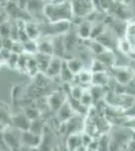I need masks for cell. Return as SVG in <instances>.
Listing matches in <instances>:
<instances>
[{"mask_svg": "<svg viewBox=\"0 0 135 151\" xmlns=\"http://www.w3.org/2000/svg\"><path fill=\"white\" fill-rule=\"evenodd\" d=\"M93 74V73H92ZM109 76L107 72H100V73H94L92 76V86H99V87H107L109 84Z\"/></svg>", "mask_w": 135, "mask_h": 151, "instance_id": "cell-20", "label": "cell"}, {"mask_svg": "<svg viewBox=\"0 0 135 151\" xmlns=\"http://www.w3.org/2000/svg\"><path fill=\"white\" fill-rule=\"evenodd\" d=\"M86 151H97V150H94V149H91V148H86Z\"/></svg>", "mask_w": 135, "mask_h": 151, "instance_id": "cell-48", "label": "cell"}, {"mask_svg": "<svg viewBox=\"0 0 135 151\" xmlns=\"http://www.w3.org/2000/svg\"><path fill=\"white\" fill-rule=\"evenodd\" d=\"M24 114L30 121L36 120L41 116V112L38 107H26L24 109Z\"/></svg>", "mask_w": 135, "mask_h": 151, "instance_id": "cell-31", "label": "cell"}, {"mask_svg": "<svg viewBox=\"0 0 135 151\" xmlns=\"http://www.w3.org/2000/svg\"><path fill=\"white\" fill-rule=\"evenodd\" d=\"M105 26L103 23H98L93 25L92 28V33H91V38L90 40H96L97 37H99L102 33L105 32Z\"/></svg>", "mask_w": 135, "mask_h": 151, "instance_id": "cell-35", "label": "cell"}, {"mask_svg": "<svg viewBox=\"0 0 135 151\" xmlns=\"http://www.w3.org/2000/svg\"><path fill=\"white\" fill-rule=\"evenodd\" d=\"M105 87H99V86H92V88L89 90L91 95H92V98H93V102L94 104L99 103V101L101 100L103 97L105 96Z\"/></svg>", "mask_w": 135, "mask_h": 151, "instance_id": "cell-25", "label": "cell"}, {"mask_svg": "<svg viewBox=\"0 0 135 151\" xmlns=\"http://www.w3.org/2000/svg\"><path fill=\"white\" fill-rule=\"evenodd\" d=\"M81 135H82V143H83V147L87 148L89 147L90 144L92 143V141L94 140L95 137H93L92 135H90V134H88L87 132H83L81 133Z\"/></svg>", "mask_w": 135, "mask_h": 151, "instance_id": "cell-42", "label": "cell"}, {"mask_svg": "<svg viewBox=\"0 0 135 151\" xmlns=\"http://www.w3.org/2000/svg\"><path fill=\"white\" fill-rule=\"evenodd\" d=\"M56 115H58V118L61 123H66L69 120H71L73 117H75L77 114L75 113V111L73 110L71 105L67 101V103H65V105H64L62 108L56 112Z\"/></svg>", "mask_w": 135, "mask_h": 151, "instance_id": "cell-12", "label": "cell"}, {"mask_svg": "<svg viewBox=\"0 0 135 151\" xmlns=\"http://www.w3.org/2000/svg\"><path fill=\"white\" fill-rule=\"evenodd\" d=\"M114 78L116 82L121 86H128L134 77L133 70L127 67H115Z\"/></svg>", "mask_w": 135, "mask_h": 151, "instance_id": "cell-5", "label": "cell"}, {"mask_svg": "<svg viewBox=\"0 0 135 151\" xmlns=\"http://www.w3.org/2000/svg\"><path fill=\"white\" fill-rule=\"evenodd\" d=\"M14 45V40H11L10 37L7 38H2V48L3 50H12V47H13Z\"/></svg>", "mask_w": 135, "mask_h": 151, "instance_id": "cell-43", "label": "cell"}, {"mask_svg": "<svg viewBox=\"0 0 135 151\" xmlns=\"http://www.w3.org/2000/svg\"><path fill=\"white\" fill-rule=\"evenodd\" d=\"M68 103L71 105V107L73 108V110L75 111V113L77 115H88L89 114L90 108H87L86 106H84L81 103L80 100H77L71 96H68Z\"/></svg>", "mask_w": 135, "mask_h": 151, "instance_id": "cell-17", "label": "cell"}, {"mask_svg": "<svg viewBox=\"0 0 135 151\" xmlns=\"http://www.w3.org/2000/svg\"><path fill=\"white\" fill-rule=\"evenodd\" d=\"M25 31L27 33L29 40H38L41 36L40 25L36 22H33L31 20H27L25 22Z\"/></svg>", "mask_w": 135, "mask_h": 151, "instance_id": "cell-13", "label": "cell"}, {"mask_svg": "<svg viewBox=\"0 0 135 151\" xmlns=\"http://www.w3.org/2000/svg\"><path fill=\"white\" fill-rule=\"evenodd\" d=\"M18 58H19V55L14 52H11L10 58H8L6 64L9 65L10 69H16L17 68V63H18Z\"/></svg>", "mask_w": 135, "mask_h": 151, "instance_id": "cell-41", "label": "cell"}, {"mask_svg": "<svg viewBox=\"0 0 135 151\" xmlns=\"http://www.w3.org/2000/svg\"><path fill=\"white\" fill-rule=\"evenodd\" d=\"M23 48L24 52L27 55H34L35 53H38V40H28L27 41L23 42Z\"/></svg>", "mask_w": 135, "mask_h": 151, "instance_id": "cell-29", "label": "cell"}, {"mask_svg": "<svg viewBox=\"0 0 135 151\" xmlns=\"http://www.w3.org/2000/svg\"><path fill=\"white\" fill-rule=\"evenodd\" d=\"M98 139V151H110V134L104 133Z\"/></svg>", "mask_w": 135, "mask_h": 151, "instance_id": "cell-24", "label": "cell"}, {"mask_svg": "<svg viewBox=\"0 0 135 151\" xmlns=\"http://www.w3.org/2000/svg\"><path fill=\"white\" fill-rule=\"evenodd\" d=\"M45 123H43V121L41 120L40 118L31 121L29 131H31V132H33L35 134H38V135H43V132H45Z\"/></svg>", "mask_w": 135, "mask_h": 151, "instance_id": "cell-27", "label": "cell"}, {"mask_svg": "<svg viewBox=\"0 0 135 151\" xmlns=\"http://www.w3.org/2000/svg\"><path fill=\"white\" fill-rule=\"evenodd\" d=\"M66 62H67L69 69L72 70V73L75 76L80 74V73L85 69L84 63H83V60H80V58H69V60H66Z\"/></svg>", "mask_w": 135, "mask_h": 151, "instance_id": "cell-21", "label": "cell"}, {"mask_svg": "<svg viewBox=\"0 0 135 151\" xmlns=\"http://www.w3.org/2000/svg\"><path fill=\"white\" fill-rule=\"evenodd\" d=\"M92 72L90 70H83L80 74H78L76 77H77L78 81H79L80 84L86 85V84H91L92 83Z\"/></svg>", "mask_w": 135, "mask_h": 151, "instance_id": "cell-30", "label": "cell"}, {"mask_svg": "<svg viewBox=\"0 0 135 151\" xmlns=\"http://www.w3.org/2000/svg\"><path fill=\"white\" fill-rule=\"evenodd\" d=\"M81 103H82L84 106H86L87 108H91V107L93 106V104H94V102H93V98H92V95H91L90 91L89 90H86L85 93L83 94L82 98L80 99Z\"/></svg>", "mask_w": 135, "mask_h": 151, "instance_id": "cell-40", "label": "cell"}, {"mask_svg": "<svg viewBox=\"0 0 135 151\" xmlns=\"http://www.w3.org/2000/svg\"><path fill=\"white\" fill-rule=\"evenodd\" d=\"M67 146L70 151H77L81 147H83L82 135H81V133H75L68 136Z\"/></svg>", "mask_w": 135, "mask_h": 151, "instance_id": "cell-18", "label": "cell"}, {"mask_svg": "<svg viewBox=\"0 0 135 151\" xmlns=\"http://www.w3.org/2000/svg\"><path fill=\"white\" fill-rule=\"evenodd\" d=\"M43 15L48 22L56 23L60 21H71L74 17L72 2L65 0L63 2H51L43 6Z\"/></svg>", "mask_w": 135, "mask_h": 151, "instance_id": "cell-1", "label": "cell"}, {"mask_svg": "<svg viewBox=\"0 0 135 151\" xmlns=\"http://www.w3.org/2000/svg\"><path fill=\"white\" fill-rule=\"evenodd\" d=\"M97 60H99L100 62L103 63L106 67H114L115 63H116V55H114L113 50H106L104 52H102L101 55H97L96 57Z\"/></svg>", "mask_w": 135, "mask_h": 151, "instance_id": "cell-19", "label": "cell"}, {"mask_svg": "<svg viewBox=\"0 0 135 151\" xmlns=\"http://www.w3.org/2000/svg\"><path fill=\"white\" fill-rule=\"evenodd\" d=\"M63 62H64V58L58 57H53L51 60V64L45 72V75L50 79H55L56 77H60Z\"/></svg>", "mask_w": 135, "mask_h": 151, "instance_id": "cell-8", "label": "cell"}, {"mask_svg": "<svg viewBox=\"0 0 135 151\" xmlns=\"http://www.w3.org/2000/svg\"><path fill=\"white\" fill-rule=\"evenodd\" d=\"M31 121L26 117L25 114H16L11 117V127L19 131H28L30 128Z\"/></svg>", "mask_w": 135, "mask_h": 151, "instance_id": "cell-7", "label": "cell"}, {"mask_svg": "<svg viewBox=\"0 0 135 151\" xmlns=\"http://www.w3.org/2000/svg\"><path fill=\"white\" fill-rule=\"evenodd\" d=\"M115 2H118V3H121V2H123L124 0H114Z\"/></svg>", "mask_w": 135, "mask_h": 151, "instance_id": "cell-49", "label": "cell"}, {"mask_svg": "<svg viewBox=\"0 0 135 151\" xmlns=\"http://www.w3.org/2000/svg\"><path fill=\"white\" fill-rule=\"evenodd\" d=\"M7 19H8V13L5 10V8H0V25L8 21Z\"/></svg>", "mask_w": 135, "mask_h": 151, "instance_id": "cell-46", "label": "cell"}, {"mask_svg": "<svg viewBox=\"0 0 135 151\" xmlns=\"http://www.w3.org/2000/svg\"><path fill=\"white\" fill-rule=\"evenodd\" d=\"M67 101H68L67 95L61 91H56L53 92L48 97V106L50 108V110L56 113L65 105V103H67Z\"/></svg>", "mask_w": 135, "mask_h": 151, "instance_id": "cell-4", "label": "cell"}, {"mask_svg": "<svg viewBox=\"0 0 135 151\" xmlns=\"http://www.w3.org/2000/svg\"><path fill=\"white\" fill-rule=\"evenodd\" d=\"M124 127H127L131 130H135V116L129 117L126 121L124 122Z\"/></svg>", "mask_w": 135, "mask_h": 151, "instance_id": "cell-45", "label": "cell"}, {"mask_svg": "<svg viewBox=\"0 0 135 151\" xmlns=\"http://www.w3.org/2000/svg\"><path fill=\"white\" fill-rule=\"evenodd\" d=\"M53 55H45V53H40V52H38L34 55V58H35L38 70H40V73L45 74L46 70H48V65L51 64V58H53Z\"/></svg>", "mask_w": 135, "mask_h": 151, "instance_id": "cell-14", "label": "cell"}, {"mask_svg": "<svg viewBox=\"0 0 135 151\" xmlns=\"http://www.w3.org/2000/svg\"><path fill=\"white\" fill-rule=\"evenodd\" d=\"M93 23L91 21H83L80 23L79 27H78L77 35L81 40H88L91 38V33H92Z\"/></svg>", "mask_w": 135, "mask_h": 151, "instance_id": "cell-16", "label": "cell"}, {"mask_svg": "<svg viewBox=\"0 0 135 151\" xmlns=\"http://www.w3.org/2000/svg\"><path fill=\"white\" fill-rule=\"evenodd\" d=\"M0 151H2V150H0Z\"/></svg>", "mask_w": 135, "mask_h": 151, "instance_id": "cell-52", "label": "cell"}, {"mask_svg": "<svg viewBox=\"0 0 135 151\" xmlns=\"http://www.w3.org/2000/svg\"><path fill=\"white\" fill-rule=\"evenodd\" d=\"M77 151H86V148L85 147H81L80 149H78Z\"/></svg>", "mask_w": 135, "mask_h": 151, "instance_id": "cell-47", "label": "cell"}, {"mask_svg": "<svg viewBox=\"0 0 135 151\" xmlns=\"http://www.w3.org/2000/svg\"><path fill=\"white\" fill-rule=\"evenodd\" d=\"M3 136L6 144L11 151H22L21 144V131L13 127H7L3 130Z\"/></svg>", "mask_w": 135, "mask_h": 151, "instance_id": "cell-3", "label": "cell"}, {"mask_svg": "<svg viewBox=\"0 0 135 151\" xmlns=\"http://www.w3.org/2000/svg\"><path fill=\"white\" fill-rule=\"evenodd\" d=\"M29 57H30V55H27V53H25V52L19 55V58H18V63H17L16 69L22 70V72L23 70H26V65H27Z\"/></svg>", "mask_w": 135, "mask_h": 151, "instance_id": "cell-37", "label": "cell"}, {"mask_svg": "<svg viewBox=\"0 0 135 151\" xmlns=\"http://www.w3.org/2000/svg\"><path fill=\"white\" fill-rule=\"evenodd\" d=\"M89 48L92 50V52L96 55V57L99 55H101L102 52H104L107 48H105L100 42H98L95 40H89Z\"/></svg>", "mask_w": 135, "mask_h": 151, "instance_id": "cell-32", "label": "cell"}, {"mask_svg": "<svg viewBox=\"0 0 135 151\" xmlns=\"http://www.w3.org/2000/svg\"><path fill=\"white\" fill-rule=\"evenodd\" d=\"M53 45V57L62 58L66 50V43H65V36L63 35H55L51 38Z\"/></svg>", "mask_w": 135, "mask_h": 151, "instance_id": "cell-11", "label": "cell"}, {"mask_svg": "<svg viewBox=\"0 0 135 151\" xmlns=\"http://www.w3.org/2000/svg\"><path fill=\"white\" fill-rule=\"evenodd\" d=\"M86 89L83 88L81 85H74L71 89V92H70V96L73 97V98L77 99V100H80L82 98L83 94L85 93Z\"/></svg>", "mask_w": 135, "mask_h": 151, "instance_id": "cell-33", "label": "cell"}, {"mask_svg": "<svg viewBox=\"0 0 135 151\" xmlns=\"http://www.w3.org/2000/svg\"><path fill=\"white\" fill-rule=\"evenodd\" d=\"M53 151H60V150H58V147H56L55 149H53Z\"/></svg>", "mask_w": 135, "mask_h": 151, "instance_id": "cell-50", "label": "cell"}, {"mask_svg": "<svg viewBox=\"0 0 135 151\" xmlns=\"http://www.w3.org/2000/svg\"><path fill=\"white\" fill-rule=\"evenodd\" d=\"M12 52L17 53V55H21L24 52V48H23V43L20 41H14L13 47H12Z\"/></svg>", "mask_w": 135, "mask_h": 151, "instance_id": "cell-44", "label": "cell"}, {"mask_svg": "<svg viewBox=\"0 0 135 151\" xmlns=\"http://www.w3.org/2000/svg\"><path fill=\"white\" fill-rule=\"evenodd\" d=\"M132 130L129 128L117 129L110 135V151H121L131 139Z\"/></svg>", "mask_w": 135, "mask_h": 151, "instance_id": "cell-2", "label": "cell"}, {"mask_svg": "<svg viewBox=\"0 0 135 151\" xmlns=\"http://www.w3.org/2000/svg\"><path fill=\"white\" fill-rule=\"evenodd\" d=\"M74 15H88L92 8L89 7V4L86 0H73L72 1Z\"/></svg>", "mask_w": 135, "mask_h": 151, "instance_id": "cell-10", "label": "cell"}, {"mask_svg": "<svg viewBox=\"0 0 135 151\" xmlns=\"http://www.w3.org/2000/svg\"><path fill=\"white\" fill-rule=\"evenodd\" d=\"M134 52H135V50H134Z\"/></svg>", "mask_w": 135, "mask_h": 151, "instance_id": "cell-51", "label": "cell"}, {"mask_svg": "<svg viewBox=\"0 0 135 151\" xmlns=\"http://www.w3.org/2000/svg\"><path fill=\"white\" fill-rule=\"evenodd\" d=\"M55 143V137L53 134L48 130H45V132L41 135V141L40 144L38 147V151H53L56 146L53 145Z\"/></svg>", "mask_w": 135, "mask_h": 151, "instance_id": "cell-9", "label": "cell"}, {"mask_svg": "<svg viewBox=\"0 0 135 151\" xmlns=\"http://www.w3.org/2000/svg\"><path fill=\"white\" fill-rule=\"evenodd\" d=\"M33 79H34V82H35V85L38 87H45L46 85L48 84V82H50V78L45 74L40 73V72L38 73Z\"/></svg>", "mask_w": 135, "mask_h": 151, "instance_id": "cell-34", "label": "cell"}, {"mask_svg": "<svg viewBox=\"0 0 135 151\" xmlns=\"http://www.w3.org/2000/svg\"><path fill=\"white\" fill-rule=\"evenodd\" d=\"M118 47V50L123 53V55H129L132 52H134L133 45H131V42H130L125 36L118 40V47Z\"/></svg>", "mask_w": 135, "mask_h": 151, "instance_id": "cell-23", "label": "cell"}, {"mask_svg": "<svg viewBox=\"0 0 135 151\" xmlns=\"http://www.w3.org/2000/svg\"><path fill=\"white\" fill-rule=\"evenodd\" d=\"M11 117L4 108L0 107V124L3 126L11 125Z\"/></svg>", "mask_w": 135, "mask_h": 151, "instance_id": "cell-38", "label": "cell"}, {"mask_svg": "<svg viewBox=\"0 0 135 151\" xmlns=\"http://www.w3.org/2000/svg\"><path fill=\"white\" fill-rule=\"evenodd\" d=\"M107 67L103 63L100 62L99 60L95 58L92 62V65H91V69L90 70L94 74V73H100V72H106Z\"/></svg>", "mask_w": 135, "mask_h": 151, "instance_id": "cell-36", "label": "cell"}, {"mask_svg": "<svg viewBox=\"0 0 135 151\" xmlns=\"http://www.w3.org/2000/svg\"><path fill=\"white\" fill-rule=\"evenodd\" d=\"M125 37L128 40L135 50V21H130L126 24Z\"/></svg>", "mask_w": 135, "mask_h": 151, "instance_id": "cell-26", "label": "cell"}, {"mask_svg": "<svg viewBox=\"0 0 135 151\" xmlns=\"http://www.w3.org/2000/svg\"><path fill=\"white\" fill-rule=\"evenodd\" d=\"M11 32V23L6 21L0 25V37L1 38H7L10 37Z\"/></svg>", "mask_w": 135, "mask_h": 151, "instance_id": "cell-39", "label": "cell"}, {"mask_svg": "<svg viewBox=\"0 0 135 151\" xmlns=\"http://www.w3.org/2000/svg\"><path fill=\"white\" fill-rule=\"evenodd\" d=\"M75 77L76 76L73 74L72 70L69 69L66 60H64L62 70H61V74H60L61 80H62L63 82H65L66 84H69V83H72L74 80H75Z\"/></svg>", "mask_w": 135, "mask_h": 151, "instance_id": "cell-22", "label": "cell"}, {"mask_svg": "<svg viewBox=\"0 0 135 151\" xmlns=\"http://www.w3.org/2000/svg\"><path fill=\"white\" fill-rule=\"evenodd\" d=\"M26 72H27V74L32 78H34L40 73V70H38V64H36L35 58H34V55H30L28 58V63H27V65H26Z\"/></svg>", "mask_w": 135, "mask_h": 151, "instance_id": "cell-28", "label": "cell"}, {"mask_svg": "<svg viewBox=\"0 0 135 151\" xmlns=\"http://www.w3.org/2000/svg\"><path fill=\"white\" fill-rule=\"evenodd\" d=\"M38 52L45 53V55H53V45L51 38L43 37L38 40Z\"/></svg>", "mask_w": 135, "mask_h": 151, "instance_id": "cell-15", "label": "cell"}, {"mask_svg": "<svg viewBox=\"0 0 135 151\" xmlns=\"http://www.w3.org/2000/svg\"><path fill=\"white\" fill-rule=\"evenodd\" d=\"M41 135L35 134L31 131H22L21 132V144L23 147L38 148L40 144Z\"/></svg>", "mask_w": 135, "mask_h": 151, "instance_id": "cell-6", "label": "cell"}]
</instances>
